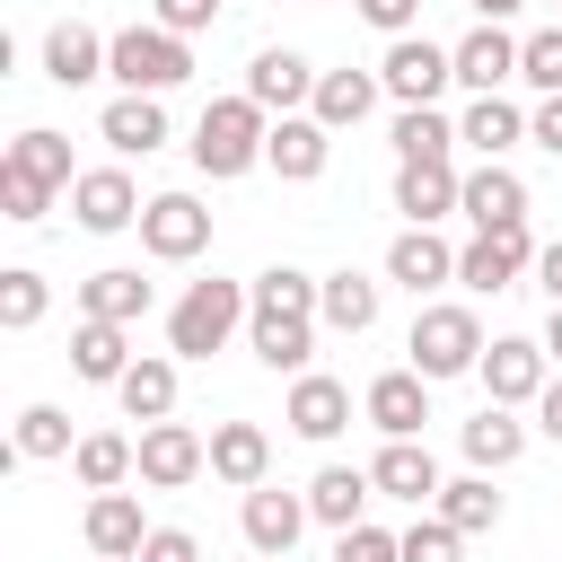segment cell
<instances>
[{
	"label": "cell",
	"instance_id": "obj_1",
	"mask_svg": "<svg viewBox=\"0 0 562 562\" xmlns=\"http://www.w3.org/2000/svg\"><path fill=\"white\" fill-rule=\"evenodd\" d=\"M246 342H255L263 369H307V351H316V281L290 272V263H272V272L255 281Z\"/></svg>",
	"mask_w": 562,
	"mask_h": 562
},
{
	"label": "cell",
	"instance_id": "obj_2",
	"mask_svg": "<svg viewBox=\"0 0 562 562\" xmlns=\"http://www.w3.org/2000/svg\"><path fill=\"white\" fill-rule=\"evenodd\" d=\"M263 140H272V114H263L246 88H237V97H211L202 123H193V167L228 184V176H246V167L263 158Z\"/></svg>",
	"mask_w": 562,
	"mask_h": 562
},
{
	"label": "cell",
	"instance_id": "obj_3",
	"mask_svg": "<svg viewBox=\"0 0 562 562\" xmlns=\"http://www.w3.org/2000/svg\"><path fill=\"white\" fill-rule=\"evenodd\" d=\"M246 316H255V290H237V281H193V290L167 307V351H176V360H211Z\"/></svg>",
	"mask_w": 562,
	"mask_h": 562
},
{
	"label": "cell",
	"instance_id": "obj_4",
	"mask_svg": "<svg viewBox=\"0 0 562 562\" xmlns=\"http://www.w3.org/2000/svg\"><path fill=\"white\" fill-rule=\"evenodd\" d=\"M105 70H114L132 97H167V88H184V79H193V44H184L176 26H158V18H149V26H123V35H114Z\"/></svg>",
	"mask_w": 562,
	"mask_h": 562
},
{
	"label": "cell",
	"instance_id": "obj_5",
	"mask_svg": "<svg viewBox=\"0 0 562 562\" xmlns=\"http://www.w3.org/2000/svg\"><path fill=\"white\" fill-rule=\"evenodd\" d=\"M413 369L422 378H465V369H483V325H474V307H422L413 316Z\"/></svg>",
	"mask_w": 562,
	"mask_h": 562
},
{
	"label": "cell",
	"instance_id": "obj_6",
	"mask_svg": "<svg viewBox=\"0 0 562 562\" xmlns=\"http://www.w3.org/2000/svg\"><path fill=\"white\" fill-rule=\"evenodd\" d=\"M448 79H457V53H448V44H430V35H395V44H386V61H378V88H386V97H404V105H430Z\"/></svg>",
	"mask_w": 562,
	"mask_h": 562
},
{
	"label": "cell",
	"instance_id": "obj_7",
	"mask_svg": "<svg viewBox=\"0 0 562 562\" xmlns=\"http://www.w3.org/2000/svg\"><path fill=\"white\" fill-rule=\"evenodd\" d=\"M536 255H544V246L527 237V220H509V228H474V246H457V281H465V290H509Z\"/></svg>",
	"mask_w": 562,
	"mask_h": 562
},
{
	"label": "cell",
	"instance_id": "obj_8",
	"mask_svg": "<svg viewBox=\"0 0 562 562\" xmlns=\"http://www.w3.org/2000/svg\"><path fill=\"white\" fill-rule=\"evenodd\" d=\"M132 448H140V483H149V492H184V483L211 465V439L184 430V422H149Z\"/></svg>",
	"mask_w": 562,
	"mask_h": 562
},
{
	"label": "cell",
	"instance_id": "obj_9",
	"mask_svg": "<svg viewBox=\"0 0 562 562\" xmlns=\"http://www.w3.org/2000/svg\"><path fill=\"white\" fill-rule=\"evenodd\" d=\"M140 246H149L158 263H193V255L211 246V211H202L193 193H158V202L140 211Z\"/></svg>",
	"mask_w": 562,
	"mask_h": 562
},
{
	"label": "cell",
	"instance_id": "obj_10",
	"mask_svg": "<svg viewBox=\"0 0 562 562\" xmlns=\"http://www.w3.org/2000/svg\"><path fill=\"white\" fill-rule=\"evenodd\" d=\"M316 509H307V492H272V483H255L246 492V509H237V527H246V544L263 553V562H281L290 544H299V527H307Z\"/></svg>",
	"mask_w": 562,
	"mask_h": 562
},
{
	"label": "cell",
	"instance_id": "obj_11",
	"mask_svg": "<svg viewBox=\"0 0 562 562\" xmlns=\"http://www.w3.org/2000/svg\"><path fill=\"white\" fill-rule=\"evenodd\" d=\"M70 211H79V228H88V237H114V228H132L149 202L132 193V176H123V167H88V176L70 184Z\"/></svg>",
	"mask_w": 562,
	"mask_h": 562
},
{
	"label": "cell",
	"instance_id": "obj_12",
	"mask_svg": "<svg viewBox=\"0 0 562 562\" xmlns=\"http://www.w3.org/2000/svg\"><path fill=\"white\" fill-rule=\"evenodd\" d=\"M457 193H465V176H457L448 158H404V167H395V211H404L413 228L448 220V211H457Z\"/></svg>",
	"mask_w": 562,
	"mask_h": 562
},
{
	"label": "cell",
	"instance_id": "obj_13",
	"mask_svg": "<svg viewBox=\"0 0 562 562\" xmlns=\"http://www.w3.org/2000/svg\"><path fill=\"white\" fill-rule=\"evenodd\" d=\"M483 386H492V404H536L544 395V342H527V334L483 342Z\"/></svg>",
	"mask_w": 562,
	"mask_h": 562
},
{
	"label": "cell",
	"instance_id": "obj_14",
	"mask_svg": "<svg viewBox=\"0 0 562 562\" xmlns=\"http://www.w3.org/2000/svg\"><path fill=\"white\" fill-rule=\"evenodd\" d=\"M360 413H369L386 439H413V430L430 422V378H422V369H386V378H369Z\"/></svg>",
	"mask_w": 562,
	"mask_h": 562
},
{
	"label": "cell",
	"instance_id": "obj_15",
	"mask_svg": "<svg viewBox=\"0 0 562 562\" xmlns=\"http://www.w3.org/2000/svg\"><path fill=\"white\" fill-rule=\"evenodd\" d=\"M105 53H114V35L61 18V26L44 35V79H53V88H88V79H105Z\"/></svg>",
	"mask_w": 562,
	"mask_h": 562
},
{
	"label": "cell",
	"instance_id": "obj_16",
	"mask_svg": "<svg viewBox=\"0 0 562 562\" xmlns=\"http://www.w3.org/2000/svg\"><path fill=\"white\" fill-rule=\"evenodd\" d=\"M448 53H457V79H465L474 97H501V79H518V35H501V18H483V26L457 35Z\"/></svg>",
	"mask_w": 562,
	"mask_h": 562
},
{
	"label": "cell",
	"instance_id": "obj_17",
	"mask_svg": "<svg viewBox=\"0 0 562 562\" xmlns=\"http://www.w3.org/2000/svg\"><path fill=\"white\" fill-rule=\"evenodd\" d=\"M263 158H272L290 184H316V176H325V158H334V132H325L316 114H281V123H272V140H263Z\"/></svg>",
	"mask_w": 562,
	"mask_h": 562
},
{
	"label": "cell",
	"instance_id": "obj_18",
	"mask_svg": "<svg viewBox=\"0 0 562 562\" xmlns=\"http://www.w3.org/2000/svg\"><path fill=\"white\" fill-rule=\"evenodd\" d=\"M386 281H404V290L422 299V290H439V281H457V246H448L439 228H404V237L386 246Z\"/></svg>",
	"mask_w": 562,
	"mask_h": 562
},
{
	"label": "cell",
	"instance_id": "obj_19",
	"mask_svg": "<svg viewBox=\"0 0 562 562\" xmlns=\"http://www.w3.org/2000/svg\"><path fill=\"white\" fill-rule=\"evenodd\" d=\"M246 97H255L263 114H290V105H307V97H316V70H307L299 53H281V44H272V53H255V61H246Z\"/></svg>",
	"mask_w": 562,
	"mask_h": 562
},
{
	"label": "cell",
	"instance_id": "obj_20",
	"mask_svg": "<svg viewBox=\"0 0 562 562\" xmlns=\"http://www.w3.org/2000/svg\"><path fill=\"white\" fill-rule=\"evenodd\" d=\"M457 211L474 220V228H509V220H527V184L501 167V158H483L474 176H465V193H457Z\"/></svg>",
	"mask_w": 562,
	"mask_h": 562
},
{
	"label": "cell",
	"instance_id": "obj_21",
	"mask_svg": "<svg viewBox=\"0 0 562 562\" xmlns=\"http://www.w3.org/2000/svg\"><path fill=\"white\" fill-rule=\"evenodd\" d=\"M211 474L237 483V492H255V483L272 474V439H263V422H220V430H211Z\"/></svg>",
	"mask_w": 562,
	"mask_h": 562
},
{
	"label": "cell",
	"instance_id": "obj_22",
	"mask_svg": "<svg viewBox=\"0 0 562 562\" xmlns=\"http://www.w3.org/2000/svg\"><path fill=\"white\" fill-rule=\"evenodd\" d=\"M369 483H378L386 501H413V509H422V501H439V465H430V448H422V439H386V448H378V465H369Z\"/></svg>",
	"mask_w": 562,
	"mask_h": 562
},
{
	"label": "cell",
	"instance_id": "obj_23",
	"mask_svg": "<svg viewBox=\"0 0 562 562\" xmlns=\"http://www.w3.org/2000/svg\"><path fill=\"white\" fill-rule=\"evenodd\" d=\"M149 544V518H140V501L132 492H97L88 501V553H105V562H132Z\"/></svg>",
	"mask_w": 562,
	"mask_h": 562
},
{
	"label": "cell",
	"instance_id": "obj_24",
	"mask_svg": "<svg viewBox=\"0 0 562 562\" xmlns=\"http://www.w3.org/2000/svg\"><path fill=\"white\" fill-rule=\"evenodd\" d=\"M70 369H79L88 386H123V369H132V342H123V325H105V316H79V325H70Z\"/></svg>",
	"mask_w": 562,
	"mask_h": 562
},
{
	"label": "cell",
	"instance_id": "obj_25",
	"mask_svg": "<svg viewBox=\"0 0 562 562\" xmlns=\"http://www.w3.org/2000/svg\"><path fill=\"white\" fill-rule=\"evenodd\" d=\"M281 422H290L299 439H334V430L351 422V386H342V378H316V369H307V378L290 386V413H281Z\"/></svg>",
	"mask_w": 562,
	"mask_h": 562
},
{
	"label": "cell",
	"instance_id": "obj_26",
	"mask_svg": "<svg viewBox=\"0 0 562 562\" xmlns=\"http://www.w3.org/2000/svg\"><path fill=\"white\" fill-rule=\"evenodd\" d=\"M369 105H378V79H369V70H316V97H307V114H316L325 132H351V123H369Z\"/></svg>",
	"mask_w": 562,
	"mask_h": 562
},
{
	"label": "cell",
	"instance_id": "obj_27",
	"mask_svg": "<svg viewBox=\"0 0 562 562\" xmlns=\"http://www.w3.org/2000/svg\"><path fill=\"white\" fill-rule=\"evenodd\" d=\"M97 132H105V140H114L123 158H149V149L167 140V105H158V97H132V88H123V97H114V105L97 114Z\"/></svg>",
	"mask_w": 562,
	"mask_h": 562
},
{
	"label": "cell",
	"instance_id": "obj_28",
	"mask_svg": "<svg viewBox=\"0 0 562 562\" xmlns=\"http://www.w3.org/2000/svg\"><path fill=\"white\" fill-rule=\"evenodd\" d=\"M518 448H527V422H518V404H483V413L465 422V465L501 474V465H518Z\"/></svg>",
	"mask_w": 562,
	"mask_h": 562
},
{
	"label": "cell",
	"instance_id": "obj_29",
	"mask_svg": "<svg viewBox=\"0 0 562 562\" xmlns=\"http://www.w3.org/2000/svg\"><path fill=\"white\" fill-rule=\"evenodd\" d=\"M79 307L105 316V325H140V316H149V281L123 272V263H114V272H88V281H79Z\"/></svg>",
	"mask_w": 562,
	"mask_h": 562
},
{
	"label": "cell",
	"instance_id": "obj_30",
	"mask_svg": "<svg viewBox=\"0 0 562 562\" xmlns=\"http://www.w3.org/2000/svg\"><path fill=\"white\" fill-rule=\"evenodd\" d=\"M316 316H325L334 334H369V325H378V281H360V272H325V281H316Z\"/></svg>",
	"mask_w": 562,
	"mask_h": 562
},
{
	"label": "cell",
	"instance_id": "obj_31",
	"mask_svg": "<svg viewBox=\"0 0 562 562\" xmlns=\"http://www.w3.org/2000/svg\"><path fill=\"white\" fill-rule=\"evenodd\" d=\"M369 492H378V483H369V465H325V474L307 483V509L342 536V527H360V501H369Z\"/></svg>",
	"mask_w": 562,
	"mask_h": 562
},
{
	"label": "cell",
	"instance_id": "obj_32",
	"mask_svg": "<svg viewBox=\"0 0 562 562\" xmlns=\"http://www.w3.org/2000/svg\"><path fill=\"white\" fill-rule=\"evenodd\" d=\"M70 465H79V483H88V492H123V474H140V448H132V439H114V430H88V439L70 448Z\"/></svg>",
	"mask_w": 562,
	"mask_h": 562
},
{
	"label": "cell",
	"instance_id": "obj_33",
	"mask_svg": "<svg viewBox=\"0 0 562 562\" xmlns=\"http://www.w3.org/2000/svg\"><path fill=\"white\" fill-rule=\"evenodd\" d=\"M439 518H448L457 536H483V527H501V492H492V474L474 465V474L439 483Z\"/></svg>",
	"mask_w": 562,
	"mask_h": 562
},
{
	"label": "cell",
	"instance_id": "obj_34",
	"mask_svg": "<svg viewBox=\"0 0 562 562\" xmlns=\"http://www.w3.org/2000/svg\"><path fill=\"white\" fill-rule=\"evenodd\" d=\"M114 395H123L132 422H167V413H176V360H132Z\"/></svg>",
	"mask_w": 562,
	"mask_h": 562
},
{
	"label": "cell",
	"instance_id": "obj_35",
	"mask_svg": "<svg viewBox=\"0 0 562 562\" xmlns=\"http://www.w3.org/2000/svg\"><path fill=\"white\" fill-rule=\"evenodd\" d=\"M457 140H474L483 158H501L509 140H527V114H518L509 97H474V105H465V123H457Z\"/></svg>",
	"mask_w": 562,
	"mask_h": 562
},
{
	"label": "cell",
	"instance_id": "obj_36",
	"mask_svg": "<svg viewBox=\"0 0 562 562\" xmlns=\"http://www.w3.org/2000/svg\"><path fill=\"white\" fill-rule=\"evenodd\" d=\"M448 140H457V123L439 105H404L395 114V158H448Z\"/></svg>",
	"mask_w": 562,
	"mask_h": 562
},
{
	"label": "cell",
	"instance_id": "obj_37",
	"mask_svg": "<svg viewBox=\"0 0 562 562\" xmlns=\"http://www.w3.org/2000/svg\"><path fill=\"white\" fill-rule=\"evenodd\" d=\"M9 167L44 176V184H79V176H70V140H61V132H18V140H9Z\"/></svg>",
	"mask_w": 562,
	"mask_h": 562
},
{
	"label": "cell",
	"instance_id": "obj_38",
	"mask_svg": "<svg viewBox=\"0 0 562 562\" xmlns=\"http://www.w3.org/2000/svg\"><path fill=\"white\" fill-rule=\"evenodd\" d=\"M18 457H70V413L61 404H26L18 413Z\"/></svg>",
	"mask_w": 562,
	"mask_h": 562
},
{
	"label": "cell",
	"instance_id": "obj_39",
	"mask_svg": "<svg viewBox=\"0 0 562 562\" xmlns=\"http://www.w3.org/2000/svg\"><path fill=\"white\" fill-rule=\"evenodd\" d=\"M0 325L9 334H26V325H44V272H0Z\"/></svg>",
	"mask_w": 562,
	"mask_h": 562
},
{
	"label": "cell",
	"instance_id": "obj_40",
	"mask_svg": "<svg viewBox=\"0 0 562 562\" xmlns=\"http://www.w3.org/2000/svg\"><path fill=\"white\" fill-rule=\"evenodd\" d=\"M518 79L544 88V97H562V26H536V35L518 44Z\"/></svg>",
	"mask_w": 562,
	"mask_h": 562
},
{
	"label": "cell",
	"instance_id": "obj_41",
	"mask_svg": "<svg viewBox=\"0 0 562 562\" xmlns=\"http://www.w3.org/2000/svg\"><path fill=\"white\" fill-rule=\"evenodd\" d=\"M0 211H9V220H44V211H53V184L26 176V167H0Z\"/></svg>",
	"mask_w": 562,
	"mask_h": 562
},
{
	"label": "cell",
	"instance_id": "obj_42",
	"mask_svg": "<svg viewBox=\"0 0 562 562\" xmlns=\"http://www.w3.org/2000/svg\"><path fill=\"white\" fill-rule=\"evenodd\" d=\"M457 553H465V536L448 518H413L404 527V562H457Z\"/></svg>",
	"mask_w": 562,
	"mask_h": 562
},
{
	"label": "cell",
	"instance_id": "obj_43",
	"mask_svg": "<svg viewBox=\"0 0 562 562\" xmlns=\"http://www.w3.org/2000/svg\"><path fill=\"white\" fill-rule=\"evenodd\" d=\"M334 562H404V536H386V527H342V536H334Z\"/></svg>",
	"mask_w": 562,
	"mask_h": 562
},
{
	"label": "cell",
	"instance_id": "obj_44",
	"mask_svg": "<svg viewBox=\"0 0 562 562\" xmlns=\"http://www.w3.org/2000/svg\"><path fill=\"white\" fill-rule=\"evenodd\" d=\"M132 562H202V544H193L184 527H149V544H140Z\"/></svg>",
	"mask_w": 562,
	"mask_h": 562
},
{
	"label": "cell",
	"instance_id": "obj_45",
	"mask_svg": "<svg viewBox=\"0 0 562 562\" xmlns=\"http://www.w3.org/2000/svg\"><path fill=\"white\" fill-rule=\"evenodd\" d=\"M220 18V0H158V26H176V35H202Z\"/></svg>",
	"mask_w": 562,
	"mask_h": 562
},
{
	"label": "cell",
	"instance_id": "obj_46",
	"mask_svg": "<svg viewBox=\"0 0 562 562\" xmlns=\"http://www.w3.org/2000/svg\"><path fill=\"white\" fill-rule=\"evenodd\" d=\"M360 18H369L378 35H404V26L422 18V0H360Z\"/></svg>",
	"mask_w": 562,
	"mask_h": 562
},
{
	"label": "cell",
	"instance_id": "obj_47",
	"mask_svg": "<svg viewBox=\"0 0 562 562\" xmlns=\"http://www.w3.org/2000/svg\"><path fill=\"white\" fill-rule=\"evenodd\" d=\"M527 140H536V149H553V158H562V97H544V105H536V114H527Z\"/></svg>",
	"mask_w": 562,
	"mask_h": 562
},
{
	"label": "cell",
	"instance_id": "obj_48",
	"mask_svg": "<svg viewBox=\"0 0 562 562\" xmlns=\"http://www.w3.org/2000/svg\"><path fill=\"white\" fill-rule=\"evenodd\" d=\"M536 281H544V299H553V307H562V237H553V246H544V255H536Z\"/></svg>",
	"mask_w": 562,
	"mask_h": 562
},
{
	"label": "cell",
	"instance_id": "obj_49",
	"mask_svg": "<svg viewBox=\"0 0 562 562\" xmlns=\"http://www.w3.org/2000/svg\"><path fill=\"white\" fill-rule=\"evenodd\" d=\"M536 430H544V439H562V378L536 395Z\"/></svg>",
	"mask_w": 562,
	"mask_h": 562
},
{
	"label": "cell",
	"instance_id": "obj_50",
	"mask_svg": "<svg viewBox=\"0 0 562 562\" xmlns=\"http://www.w3.org/2000/svg\"><path fill=\"white\" fill-rule=\"evenodd\" d=\"M544 360H562V307H553V325H544Z\"/></svg>",
	"mask_w": 562,
	"mask_h": 562
},
{
	"label": "cell",
	"instance_id": "obj_51",
	"mask_svg": "<svg viewBox=\"0 0 562 562\" xmlns=\"http://www.w3.org/2000/svg\"><path fill=\"white\" fill-rule=\"evenodd\" d=\"M474 9H483V18H509V9H527V0H474Z\"/></svg>",
	"mask_w": 562,
	"mask_h": 562
}]
</instances>
